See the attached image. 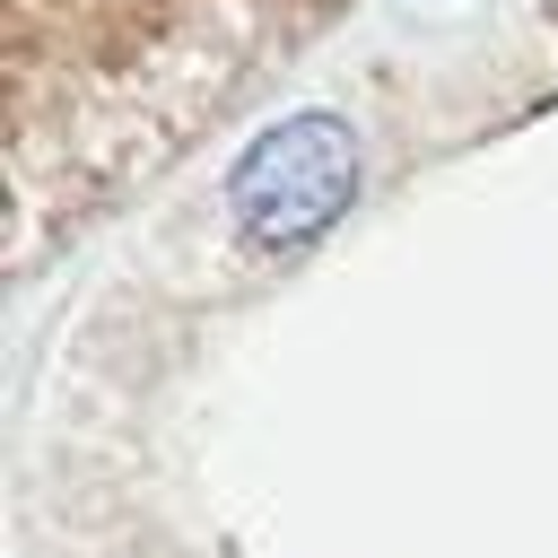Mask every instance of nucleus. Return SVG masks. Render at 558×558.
Listing matches in <instances>:
<instances>
[{
	"instance_id": "nucleus-1",
	"label": "nucleus",
	"mask_w": 558,
	"mask_h": 558,
	"mask_svg": "<svg viewBox=\"0 0 558 558\" xmlns=\"http://www.w3.org/2000/svg\"><path fill=\"white\" fill-rule=\"evenodd\" d=\"M357 201V131L340 113H288L270 122L235 174H227V209L262 253H296L314 244L340 209Z\"/></svg>"
}]
</instances>
